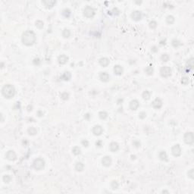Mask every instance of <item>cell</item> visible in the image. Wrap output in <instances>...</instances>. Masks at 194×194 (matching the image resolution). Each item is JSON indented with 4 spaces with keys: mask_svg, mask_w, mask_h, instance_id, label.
<instances>
[{
    "mask_svg": "<svg viewBox=\"0 0 194 194\" xmlns=\"http://www.w3.org/2000/svg\"><path fill=\"white\" fill-rule=\"evenodd\" d=\"M22 43L27 46H30L36 42V34L32 30H26L21 36Z\"/></svg>",
    "mask_w": 194,
    "mask_h": 194,
    "instance_id": "cell-1",
    "label": "cell"
},
{
    "mask_svg": "<svg viewBox=\"0 0 194 194\" xmlns=\"http://www.w3.org/2000/svg\"><path fill=\"white\" fill-rule=\"evenodd\" d=\"M16 90L11 84H5L2 88V94L6 99H11L15 96Z\"/></svg>",
    "mask_w": 194,
    "mask_h": 194,
    "instance_id": "cell-2",
    "label": "cell"
},
{
    "mask_svg": "<svg viewBox=\"0 0 194 194\" xmlns=\"http://www.w3.org/2000/svg\"><path fill=\"white\" fill-rule=\"evenodd\" d=\"M45 164H46V162H45V160L42 158H36L34 162H33V167L35 170L37 171H40L43 170L45 168Z\"/></svg>",
    "mask_w": 194,
    "mask_h": 194,
    "instance_id": "cell-3",
    "label": "cell"
},
{
    "mask_svg": "<svg viewBox=\"0 0 194 194\" xmlns=\"http://www.w3.org/2000/svg\"><path fill=\"white\" fill-rule=\"evenodd\" d=\"M96 15V11L91 6L87 5L83 9V15L87 18H92L95 16Z\"/></svg>",
    "mask_w": 194,
    "mask_h": 194,
    "instance_id": "cell-4",
    "label": "cell"
},
{
    "mask_svg": "<svg viewBox=\"0 0 194 194\" xmlns=\"http://www.w3.org/2000/svg\"><path fill=\"white\" fill-rule=\"evenodd\" d=\"M184 143L188 145H192L194 142V136L193 132H187L183 136Z\"/></svg>",
    "mask_w": 194,
    "mask_h": 194,
    "instance_id": "cell-5",
    "label": "cell"
},
{
    "mask_svg": "<svg viewBox=\"0 0 194 194\" xmlns=\"http://www.w3.org/2000/svg\"><path fill=\"white\" fill-rule=\"evenodd\" d=\"M171 69L168 66H163L160 69V75L162 77H168L171 75Z\"/></svg>",
    "mask_w": 194,
    "mask_h": 194,
    "instance_id": "cell-6",
    "label": "cell"
},
{
    "mask_svg": "<svg viewBox=\"0 0 194 194\" xmlns=\"http://www.w3.org/2000/svg\"><path fill=\"white\" fill-rule=\"evenodd\" d=\"M171 153L174 157H179L182 153V149L180 146L179 144L174 145L171 148Z\"/></svg>",
    "mask_w": 194,
    "mask_h": 194,
    "instance_id": "cell-7",
    "label": "cell"
},
{
    "mask_svg": "<svg viewBox=\"0 0 194 194\" xmlns=\"http://www.w3.org/2000/svg\"><path fill=\"white\" fill-rule=\"evenodd\" d=\"M163 102L161 101V99L160 98H156V99L153 100V102H152V106L155 109H159L162 107Z\"/></svg>",
    "mask_w": 194,
    "mask_h": 194,
    "instance_id": "cell-8",
    "label": "cell"
},
{
    "mask_svg": "<svg viewBox=\"0 0 194 194\" xmlns=\"http://www.w3.org/2000/svg\"><path fill=\"white\" fill-rule=\"evenodd\" d=\"M5 157L8 160L13 161L16 160V158H17V155H16L15 152L14 150H9L6 153Z\"/></svg>",
    "mask_w": 194,
    "mask_h": 194,
    "instance_id": "cell-9",
    "label": "cell"
},
{
    "mask_svg": "<svg viewBox=\"0 0 194 194\" xmlns=\"http://www.w3.org/2000/svg\"><path fill=\"white\" fill-rule=\"evenodd\" d=\"M92 132L95 136H100L103 133V128L100 125H95L92 129Z\"/></svg>",
    "mask_w": 194,
    "mask_h": 194,
    "instance_id": "cell-10",
    "label": "cell"
},
{
    "mask_svg": "<svg viewBox=\"0 0 194 194\" xmlns=\"http://www.w3.org/2000/svg\"><path fill=\"white\" fill-rule=\"evenodd\" d=\"M112 163V158L108 156H105L102 158V164L103 166H105L106 168L109 167Z\"/></svg>",
    "mask_w": 194,
    "mask_h": 194,
    "instance_id": "cell-11",
    "label": "cell"
},
{
    "mask_svg": "<svg viewBox=\"0 0 194 194\" xmlns=\"http://www.w3.org/2000/svg\"><path fill=\"white\" fill-rule=\"evenodd\" d=\"M131 18L134 21H139L142 18V13L140 11H134L131 13Z\"/></svg>",
    "mask_w": 194,
    "mask_h": 194,
    "instance_id": "cell-12",
    "label": "cell"
},
{
    "mask_svg": "<svg viewBox=\"0 0 194 194\" xmlns=\"http://www.w3.org/2000/svg\"><path fill=\"white\" fill-rule=\"evenodd\" d=\"M139 106H140V102L137 99H133L131 100L130 104H129V107L132 110V111H136L137 110Z\"/></svg>",
    "mask_w": 194,
    "mask_h": 194,
    "instance_id": "cell-13",
    "label": "cell"
},
{
    "mask_svg": "<svg viewBox=\"0 0 194 194\" xmlns=\"http://www.w3.org/2000/svg\"><path fill=\"white\" fill-rule=\"evenodd\" d=\"M99 79L102 82H108L110 80V76L107 72H101L99 74Z\"/></svg>",
    "mask_w": 194,
    "mask_h": 194,
    "instance_id": "cell-14",
    "label": "cell"
},
{
    "mask_svg": "<svg viewBox=\"0 0 194 194\" xmlns=\"http://www.w3.org/2000/svg\"><path fill=\"white\" fill-rule=\"evenodd\" d=\"M68 57H67L66 55H60V56L58 57V62H59L60 64H65L67 61H68Z\"/></svg>",
    "mask_w": 194,
    "mask_h": 194,
    "instance_id": "cell-15",
    "label": "cell"
},
{
    "mask_svg": "<svg viewBox=\"0 0 194 194\" xmlns=\"http://www.w3.org/2000/svg\"><path fill=\"white\" fill-rule=\"evenodd\" d=\"M44 6L46 8H52L53 6L56 4V1H52V0H44L42 2Z\"/></svg>",
    "mask_w": 194,
    "mask_h": 194,
    "instance_id": "cell-16",
    "label": "cell"
},
{
    "mask_svg": "<svg viewBox=\"0 0 194 194\" xmlns=\"http://www.w3.org/2000/svg\"><path fill=\"white\" fill-rule=\"evenodd\" d=\"M99 63L102 67H106L108 66V64L110 63V61H109V59H108V58L103 57V58H101V59L99 60Z\"/></svg>",
    "mask_w": 194,
    "mask_h": 194,
    "instance_id": "cell-17",
    "label": "cell"
},
{
    "mask_svg": "<svg viewBox=\"0 0 194 194\" xmlns=\"http://www.w3.org/2000/svg\"><path fill=\"white\" fill-rule=\"evenodd\" d=\"M113 71H114V73L116 75H118L120 76L123 74V71H124V69H123V67L119 65V64H116V65L114 66V68H113Z\"/></svg>",
    "mask_w": 194,
    "mask_h": 194,
    "instance_id": "cell-18",
    "label": "cell"
},
{
    "mask_svg": "<svg viewBox=\"0 0 194 194\" xmlns=\"http://www.w3.org/2000/svg\"><path fill=\"white\" fill-rule=\"evenodd\" d=\"M109 149L112 153H115L119 149V144L117 142H112L109 145Z\"/></svg>",
    "mask_w": 194,
    "mask_h": 194,
    "instance_id": "cell-19",
    "label": "cell"
},
{
    "mask_svg": "<svg viewBox=\"0 0 194 194\" xmlns=\"http://www.w3.org/2000/svg\"><path fill=\"white\" fill-rule=\"evenodd\" d=\"M158 158H159V159L162 161H168V159L167 153L164 150L160 151V153H158Z\"/></svg>",
    "mask_w": 194,
    "mask_h": 194,
    "instance_id": "cell-20",
    "label": "cell"
},
{
    "mask_svg": "<svg viewBox=\"0 0 194 194\" xmlns=\"http://www.w3.org/2000/svg\"><path fill=\"white\" fill-rule=\"evenodd\" d=\"M71 78V74L69 71H64L62 75H61V79L65 80V81H68Z\"/></svg>",
    "mask_w": 194,
    "mask_h": 194,
    "instance_id": "cell-21",
    "label": "cell"
},
{
    "mask_svg": "<svg viewBox=\"0 0 194 194\" xmlns=\"http://www.w3.org/2000/svg\"><path fill=\"white\" fill-rule=\"evenodd\" d=\"M83 169H84V164H83L82 162L80 161H78L75 164V170L78 172H80V171H83Z\"/></svg>",
    "mask_w": 194,
    "mask_h": 194,
    "instance_id": "cell-22",
    "label": "cell"
},
{
    "mask_svg": "<svg viewBox=\"0 0 194 194\" xmlns=\"http://www.w3.org/2000/svg\"><path fill=\"white\" fill-rule=\"evenodd\" d=\"M194 66V59L193 58H190V59L187 61V67L188 70H192Z\"/></svg>",
    "mask_w": 194,
    "mask_h": 194,
    "instance_id": "cell-23",
    "label": "cell"
},
{
    "mask_svg": "<svg viewBox=\"0 0 194 194\" xmlns=\"http://www.w3.org/2000/svg\"><path fill=\"white\" fill-rule=\"evenodd\" d=\"M142 97H143L144 100H149L151 97V93L148 91V90H145L143 93V94H142Z\"/></svg>",
    "mask_w": 194,
    "mask_h": 194,
    "instance_id": "cell-24",
    "label": "cell"
},
{
    "mask_svg": "<svg viewBox=\"0 0 194 194\" xmlns=\"http://www.w3.org/2000/svg\"><path fill=\"white\" fill-rule=\"evenodd\" d=\"M27 133L31 136H34L37 134V130L34 127H30L27 129Z\"/></svg>",
    "mask_w": 194,
    "mask_h": 194,
    "instance_id": "cell-25",
    "label": "cell"
},
{
    "mask_svg": "<svg viewBox=\"0 0 194 194\" xmlns=\"http://www.w3.org/2000/svg\"><path fill=\"white\" fill-rule=\"evenodd\" d=\"M71 15V11L69 8H64V10L62 11V15L64 16V18H68Z\"/></svg>",
    "mask_w": 194,
    "mask_h": 194,
    "instance_id": "cell-26",
    "label": "cell"
},
{
    "mask_svg": "<svg viewBox=\"0 0 194 194\" xmlns=\"http://www.w3.org/2000/svg\"><path fill=\"white\" fill-rule=\"evenodd\" d=\"M99 117L102 120H105L108 118V113L105 111H101L99 112Z\"/></svg>",
    "mask_w": 194,
    "mask_h": 194,
    "instance_id": "cell-27",
    "label": "cell"
},
{
    "mask_svg": "<svg viewBox=\"0 0 194 194\" xmlns=\"http://www.w3.org/2000/svg\"><path fill=\"white\" fill-rule=\"evenodd\" d=\"M72 153L74 155H75V156H79L81 153V149H80V148L79 146H74L73 147L72 149Z\"/></svg>",
    "mask_w": 194,
    "mask_h": 194,
    "instance_id": "cell-28",
    "label": "cell"
},
{
    "mask_svg": "<svg viewBox=\"0 0 194 194\" xmlns=\"http://www.w3.org/2000/svg\"><path fill=\"white\" fill-rule=\"evenodd\" d=\"M145 72L146 73V74H148V75H153V72H154V68H153V66H148L146 67V69H145Z\"/></svg>",
    "mask_w": 194,
    "mask_h": 194,
    "instance_id": "cell-29",
    "label": "cell"
},
{
    "mask_svg": "<svg viewBox=\"0 0 194 194\" xmlns=\"http://www.w3.org/2000/svg\"><path fill=\"white\" fill-rule=\"evenodd\" d=\"M171 44H172V46L174 48H177V47H179L180 46H181L182 45V43H180V41H179L178 40H177V39H174V40L171 41Z\"/></svg>",
    "mask_w": 194,
    "mask_h": 194,
    "instance_id": "cell-30",
    "label": "cell"
},
{
    "mask_svg": "<svg viewBox=\"0 0 194 194\" xmlns=\"http://www.w3.org/2000/svg\"><path fill=\"white\" fill-rule=\"evenodd\" d=\"M174 21H175V19H174V17L173 15H168L166 18V22L168 24H173Z\"/></svg>",
    "mask_w": 194,
    "mask_h": 194,
    "instance_id": "cell-31",
    "label": "cell"
},
{
    "mask_svg": "<svg viewBox=\"0 0 194 194\" xmlns=\"http://www.w3.org/2000/svg\"><path fill=\"white\" fill-rule=\"evenodd\" d=\"M62 36H63L64 38H68V37H70V36H71V31L68 30V29H67V28L64 29L63 31H62Z\"/></svg>",
    "mask_w": 194,
    "mask_h": 194,
    "instance_id": "cell-32",
    "label": "cell"
},
{
    "mask_svg": "<svg viewBox=\"0 0 194 194\" xmlns=\"http://www.w3.org/2000/svg\"><path fill=\"white\" fill-rule=\"evenodd\" d=\"M11 177L10 175H8V174H5V175L3 176L2 177V180H3V182L5 183H8L11 182Z\"/></svg>",
    "mask_w": 194,
    "mask_h": 194,
    "instance_id": "cell-33",
    "label": "cell"
},
{
    "mask_svg": "<svg viewBox=\"0 0 194 194\" xmlns=\"http://www.w3.org/2000/svg\"><path fill=\"white\" fill-rule=\"evenodd\" d=\"M161 61H164V62H167L168 61H169L170 57H169V56H168V54L164 53V54H162V55H161Z\"/></svg>",
    "mask_w": 194,
    "mask_h": 194,
    "instance_id": "cell-34",
    "label": "cell"
},
{
    "mask_svg": "<svg viewBox=\"0 0 194 194\" xmlns=\"http://www.w3.org/2000/svg\"><path fill=\"white\" fill-rule=\"evenodd\" d=\"M35 25H36V27L38 28V29H43V26H44V23L42 21L40 20H38L36 21V23H35Z\"/></svg>",
    "mask_w": 194,
    "mask_h": 194,
    "instance_id": "cell-35",
    "label": "cell"
},
{
    "mask_svg": "<svg viewBox=\"0 0 194 194\" xmlns=\"http://www.w3.org/2000/svg\"><path fill=\"white\" fill-rule=\"evenodd\" d=\"M157 22L156 21H151L149 23V27L151 29H155L157 27Z\"/></svg>",
    "mask_w": 194,
    "mask_h": 194,
    "instance_id": "cell-36",
    "label": "cell"
},
{
    "mask_svg": "<svg viewBox=\"0 0 194 194\" xmlns=\"http://www.w3.org/2000/svg\"><path fill=\"white\" fill-rule=\"evenodd\" d=\"M119 187V183H118V181H116V180H113L111 183V187L113 189V190H116L118 189Z\"/></svg>",
    "mask_w": 194,
    "mask_h": 194,
    "instance_id": "cell-37",
    "label": "cell"
},
{
    "mask_svg": "<svg viewBox=\"0 0 194 194\" xmlns=\"http://www.w3.org/2000/svg\"><path fill=\"white\" fill-rule=\"evenodd\" d=\"M181 83L183 85H187L189 83V78L187 77H183L182 78H181Z\"/></svg>",
    "mask_w": 194,
    "mask_h": 194,
    "instance_id": "cell-38",
    "label": "cell"
},
{
    "mask_svg": "<svg viewBox=\"0 0 194 194\" xmlns=\"http://www.w3.org/2000/svg\"><path fill=\"white\" fill-rule=\"evenodd\" d=\"M61 98L63 100H67L69 98V94L67 92H64L61 94Z\"/></svg>",
    "mask_w": 194,
    "mask_h": 194,
    "instance_id": "cell-39",
    "label": "cell"
},
{
    "mask_svg": "<svg viewBox=\"0 0 194 194\" xmlns=\"http://www.w3.org/2000/svg\"><path fill=\"white\" fill-rule=\"evenodd\" d=\"M187 175L190 177V178L193 179L194 178V171L193 169H190L188 172H187Z\"/></svg>",
    "mask_w": 194,
    "mask_h": 194,
    "instance_id": "cell-40",
    "label": "cell"
},
{
    "mask_svg": "<svg viewBox=\"0 0 194 194\" xmlns=\"http://www.w3.org/2000/svg\"><path fill=\"white\" fill-rule=\"evenodd\" d=\"M133 145L134 146L136 147V148H139L141 146V143H140V142L139 141V140H134V141H133Z\"/></svg>",
    "mask_w": 194,
    "mask_h": 194,
    "instance_id": "cell-41",
    "label": "cell"
},
{
    "mask_svg": "<svg viewBox=\"0 0 194 194\" xmlns=\"http://www.w3.org/2000/svg\"><path fill=\"white\" fill-rule=\"evenodd\" d=\"M81 144L83 146H84V147H88L89 146V141L87 140H83L81 141Z\"/></svg>",
    "mask_w": 194,
    "mask_h": 194,
    "instance_id": "cell-42",
    "label": "cell"
},
{
    "mask_svg": "<svg viewBox=\"0 0 194 194\" xmlns=\"http://www.w3.org/2000/svg\"><path fill=\"white\" fill-rule=\"evenodd\" d=\"M146 117V113L144 112H140V114H139V118L140 119H144Z\"/></svg>",
    "mask_w": 194,
    "mask_h": 194,
    "instance_id": "cell-43",
    "label": "cell"
},
{
    "mask_svg": "<svg viewBox=\"0 0 194 194\" xmlns=\"http://www.w3.org/2000/svg\"><path fill=\"white\" fill-rule=\"evenodd\" d=\"M112 12H113V15H120V11L118 10V8H114L112 9Z\"/></svg>",
    "mask_w": 194,
    "mask_h": 194,
    "instance_id": "cell-44",
    "label": "cell"
},
{
    "mask_svg": "<svg viewBox=\"0 0 194 194\" xmlns=\"http://www.w3.org/2000/svg\"><path fill=\"white\" fill-rule=\"evenodd\" d=\"M96 147H102V140H97L96 142Z\"/></svg>",
    "mask_w": 194,
    "mask_h": 194,
    "instance_id": "cell-45",
    "label": "cell"
},
{
    "mask_svg": "<svg viewBox=\"0 0 194 194\" xmlns=\"http://www.w3.org/2000/svg\"><path fill=\"white\" fill-rule=\"evenodd\" d=\"M34 64H35V65H39V64H40V59H34Z\"/></svg>",
    "mask_w": 194,
    "mask_h": 194,
    "instance_id": "cell-46",
    "label": "cell"
},
{
    "mask_svg": "<svg viewBox=\"0 0 194 194\" xmlns=\"http://www.w3.org/2000/svg\"><path fill=\"white\" fill-rule=\"evenodd\" d=\"M90 117H91V115H90V113H86V114L84 115V118L86 119V120H89V119L90 118Z\"/></svg>",
    "mask_w": 194,
    "mask_h": 194,
    "instance_id": "cell-47",
    "label": "cell"
},
{
    "mask_svg": "<svg viewBox=\"0 0 194 194\" xmlns=\"http://www.w3.org/2000/svg\"><path fill=\"white\" fill-rule=\"evenodd\" d=\"M159 44L161 45V46H165V45H166V40H161V41L159 42Z\"/></svg>",
    "mask_w": 194,
    "mask_h": 194,
    "instance_id": "cell-48",
    "label": "cell"
},
{
    "mask_svg": "<svg viewBox=\"0 0 194 194\" xmlns=\"http://www.w3.org/2000/svg\"><path fill=\"white\" fill-rule=\"evenodd\" d=\"M37 115L39 117H42V116H43V111H41V110H39L37 112Z\"/></svg>",
    "mask_w": 194,
    "mask_h": 194,
    "instance_id": "cell-49",
    "label": "cell"
},
{
    "mask_svg": "<svg viewBox=\"0 0 194 194\" xmlns=\"http://www.w3.org/2000/svg\"><path fill=\"white\" fill-rule=\"evenodd\" d=\"M152 52H158V48H157V47L156 46H153L152 47Z\"/></svg>",
    "mask_w": 194,
    "mask_h": 194,
    "instance_id": "cell-50",
    "label": "cell"
},
{
    "mask_svg": "<svg viewBox=\"0 0 194 194\" xmlns=\"http://www.w3.org/2000/svg\"><path fill=\"white\" fill-rule=\"evenodd\" d=\"M131 159L132 160H134V159H136V156H134V155H131Z\"/></svg>",
    "mask_w": 194,
    "mask_h": 194,
    "instance_id": "cell-51",
    "label": "cell"
},
{
    "mask_svg": "<svg viewBox=\"0 0 194 194\" xmlns=\"http://www.w3.org/2000/svg\"><path fill=\"white\" fill-rule=\"evenodd\" d=\"M161 193H168L169 192L168 191V190H162V192H161Z\"/></svg>",
    "mask_w": 194,
    "mask_h": 194,
    "instance_id": "cell-52",
    "label": "cell"
},
{
    "mask_svg": "<svg viewBox=\"0 0 194 194\" xmlns=\"http://www.w3.org/2000/svg\"><path fill=\"white\" fill-rule=\"evenodd\" d=\"M136 3H137V4H141L142 2H135Z\"/></svg>",
    "mask_w": 194,
    "mask_h": 194,
    "instance_id": "cell-53",
    "label": "cell"
}]
</instances>
